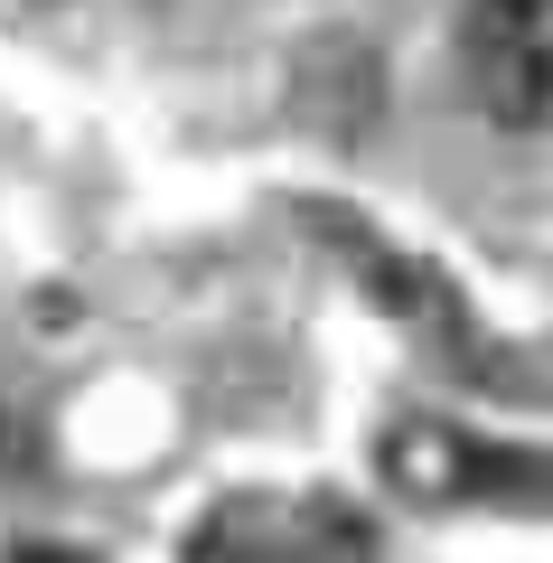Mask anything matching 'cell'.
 Returning a JSON list of instances; mask_svg holds the SVG:
<instances>
[{"label":"cell","instance_id":"7a4b0ae2","mask_svg":"<svg viewBox=\"0 0 553 563\" xmlns=\"http://www.w3.org/2000/svg\"><path fill=\"white\" fill-rule=\"evenodd\" d=\"M376 470L403 488V498H422V507H460V498H497V488H534L544 479V461H516V451H497V442H478V432H460V422H441V413H413V422H395L376 442Z\"/></svg>","mask_w":553,"mask_h":563},{"label":"cell","instance_id":"6da1fadb","mask_svg":"<svg viewBox=\"0 0 553 563\" xmlns=\"http://www.w3.org/2000/svg\"><path fill=\"white\" fill-rule=\"evenodd\" d=\"M460 76L497 132H553V0H460Z\"/></svg>","mask_w":553,"mask_h":563}]
</instances>
